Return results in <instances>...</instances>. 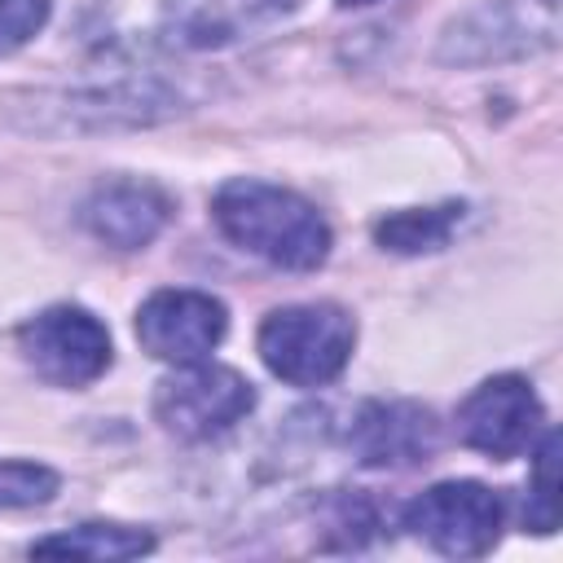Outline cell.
I'll return each mask as SVG.
<instances>
[{
    "mask_svg": "<svg viewBox=\"0 0 563 563\" xmlns=\"http://www.w3.org/2000/svg\"><path fill=\"white\" fill-rule=\"evenodd\" d=\"M325 532H334L325 550H361L383 532V515L365 493H339L325 506Z\"/></svg>",
    "mask_w": 563,
    "mask_h": 563,
    "instance_id": "16",
    "label": "cell"
},
{
    "mask_svg": "<svg viewBox=\"0 0 563 563\" xmlns=\"http://www.w3.org/2000/svg\"><path fill=\"white\" fill-rule=\"evenodd\" d=\"M62 488L57 471L44 462H0V510H26L53 501Z\"/></svg>",
    "mask_w": 563,
    "mask_h": 563,
    "instance_id": "17",
    "label": "cell"
},
{
    "mask_svg": "<svg viewBox=\"0 0 563 563\" xmlns=\"http://www.w3.org/2000/svg\"><path fill=\"white\" fill-rule=\"evenodd\" d=\"M347 444L361 466L400 471L435 453L440 422L427 405H413V400H365L347 427Z\"/></svg>",
    "mask_w": 563,
    "mask_h": 563,
    "instance_id": "9",
    "label": "cell"
},
{
    "mask_svg": "<svg viewBox=\"0 0 563 563\" xmlns=\"http://www.w3.org/2000/svg\"><path fill=\"white\" fill-rule=\"evenodd\" d=\"M563 0H484L453 18L435 44L444 66H501L550 53L559 44Z\"/></svg>",
    "mask_w": 563,
    "mask_h": 563,
    "instance_id": "3",
    "label": "cell"
},
{
    "mask_svg": "<svg viewBox=\"0 0 563 563\" xmlns=\"http://www.w3.org/2000/svg\"><path fill=\"white\" fill-rule=\"evenodd\" d=\"M462 202H440V207H405L387 211L374 220V242L391 255H431L444 251L462 224Z\"/></svg>",
    "mask_w": 563,
    "mask_h": 563,
    "instance_id": "13",
    "label": "cell"
},
{
    "mask_svg": "<svg viewBox=\"0 0 563 563\" xmlns=\"http://www.w3.org/2000/svg\"><path fill=\"white\" fill-rule=\"evenodd\" d=\"M523 528H532V532H554L559 528V431L554 427L541 431V444H537V457H532Z\"/></svg>",
    "mask_w": 563,
    "mask_h": 563,
    "instance_id": "15",
    "label": "cell"
},
{
    "mask_svg": "<svg viewBox=\"0 0 563 563\" xmlns=\"http://www.w3.org/2000/svg\"><path fill=\"white\" fill-rule=\"evenodd\" d=\"M506 523V501L479 479H444L400 510V528L444 559H484Z\"/></svg>",
    "mask_w": 563,
    "mask_h": 563,
    "instance_id": "4",
    "label": "cell"
},
{
    "mask_svg": "<svg viewBox=\"0 0 563 563\" xmlns=\"http://www.w3.org/2000/svg\"><path fill=\"white\" fill-rule=\"evenodd\" d=\"M26 365L53 387H88L110 369V330L79 303H53L18 325Z\"/></svg>",
    "mask_w": 563,
    "mask_h": 563,
    "instance_id": "6",
    "label": "cell"
},
{
    "mask_svg": "<svg viewBox=\"0 0 563 563\" xmlns=\"http://www.w3.org/2000/svg\"><path fill=\"white\" fill-rule=\"evenodd\" d=\"M40 114H57V128L101 132V128H145L158 119H172L180 110V97L163 84H110V88H79L62 97H35Z\"/></svg>",
    "mask_w": 563,
    "mask_h": 563,
    "instance_id": "11",
    "label": "cell"
},
{
    "mask_svg": "<svg viewBox=\"0 0 563 563\" xmlns=\"http://www.w3.org/2000/svg\"><path fill=\"white\" fill-rule=\"evenodd\" d=\"M154 550V532L128 528V523H79L53 537L31 541V554H57V559H92V563H123Z\"/></svg>",
    "mask_w": 563,
    "mask_h": 563,
    "instance_id": "14",
    "label": "cell"
},
{
    "mask_svg": "<svg viewBox=\"0 0 563 563\" xmlns=\"http://www.w3.org/2000/svg\"><path fill=\"white\" fill-rule=\"evenodd\" d=\"M343 9H361V4H374V0H339Z\"/></svg>",
    "mask_w": 563,
    "mask_h": 563,
    "instance_id": "19",
    "label": "cell"
},
{
    "mask_svg": "<svg viewBox=\"0 0 563 563\" xmlns=\"http://www.w3.org/2000/svg\"><path fill=\"white\" fill-rule=\"evenodd\" d=\"M53 13V0H0V57L31 44Z\"/></svg>",
    "mask_w": 563,
    "mask_h": 563,
    "instance_id": "18",
    "label": "cell"
},
{
    "mask_svg": "<svg viewBox=\"0 0 563 563\" xmlns=\"http://www.w3.org/2000/svg\"><path fill=\"white\" fill-rule=\"evenodd\" d=\"M541 400L528 378L519 374H493L484 378L462 405H457V435L462 444L506 462L532 449L541 431Z\"/></svg>",
    "mask_w": 563,
    "mask_h": 563,
    "instance_id": "8",
    "label": "cell"
},
{
    "mask_svg": "<svg viewBox=\"0 0 563 563\" xmlns=\"http://www.w3.org/2000/svg\"><path fill=\"white\" fill-rule=\"evenodd\" d=\"M260 361L290 387H321L343 374L356 347V321L339 303H286L260 321Z\"/></svg>",
    "mask_w": 563,
    "mask_h": 563,
    "instance_id": "2",
    "label": "cell"
},
{
    "mask_svg": "<svg viewBox=\"0 0 563 563\" xmlns=\"http://www.w3.org/2000/svg\"><path fill=\"white\" fill-rule=\"evenodd\" d=\"M224 330H229V312L207 290L172 286V290H154L136 308V339L154 361H172V365L202 361L224 339Z\"/></svg>",
    "mask_w": 563,
    "mask_h": 563,
    "instance_id": "7",
    "label": "cell"
},
{
    "mask_svg": "<svg viewBox=\"0 0 563 563\" xmlns=\"http://www.w3.org/2000/svg\"><path fill=\"white\" fill-rule=\"evenodd\" d=\"M211 220L233 246L286 273H312L330 255L325 216L295 189L268 180H251V176L224 180L211 198Z\"/></svg>",
    "mask_w": 563,
    "mask_h": 563,
    "instance_id": "1",
    "label": "cell"
},
{
    "mask_svg": "<svg viewBox=\"0 0 563 563\" xmlns=\"http://www.w3.org/2000/svg\"><path fill=\"white\" fill-rule=\"evenodd\" d=\"M172 220V194L150 180H101L79 202V224L114 246V251H141L150 246Z\"/></svg>",
    "mask_w": 563,
    "mask_h": 563,
    "instance_id": "10",
    "label": "cell"
},
{
    "mask_svg": "<svg viewBox=\"0 0 563 563\" xmlns=\"http://www.w3.org/2000/svg\"><path fill=\"white\" fill-rule=\"evenodd\" d=\"M255 409V387L233 369L216 361H189L176 365V374L158 378L154 387V418L176 440H211L242 422Z\"/></svg>",
    "mask_w": 563,
    "mask_h": 563,
    "instance_id": "5",
    "label": "cell"
},
{
    "mask_svg": "<svg viewBox=\"0 0 563 563\" xmlns=\"http://www.w3.org/2000/svg\"><path fill=\"white\" fill-rule=\"evenodd\" d=\"M295 9L299 0H176L167 9V40L185 48H224Z\"/></svg>",
    "mask_w": 563,
    "mask_h": 563,
    "instance_id": "12",
    "label": "cell"
}]
</instances>
